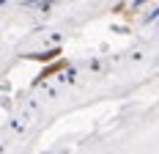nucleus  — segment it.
<instances>
[{"label":"nucleus","mask_w":159,"mask_h":154,"mask_svg":"<svg viewBox=\"0 0 159 154\" xmlns=\"http://www.w3.org/2000/svg\"><path fill=\"white\" fill-rule=\"evenodd\" d=\"M61 52L58 50H49V52H39V55H30V58H36V61H52V58H58Z\"/></svg>","instance_id":"obj_1"},{"label":"nucleus","mask_w":159,"mask_h":154,"mask_svg":"<svg viewBox=\"0 0 159 154\" xmlns=\"http://www.w3.org/2000/svg\"><path fill=\"white\" fill-rule=\"evenodd\" d=\"M63 69V61H58V63H52V66H47L44 72H41V77H49V75H55V72H61Z\"/></svg>","instance_id":"obj_2"}]
</instances>
